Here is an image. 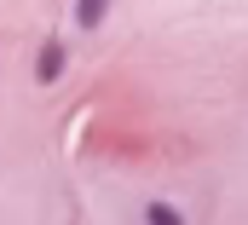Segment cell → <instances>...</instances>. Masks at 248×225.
I'll return each mask as SVG.
<instances>
[{"label":"cell","instance_id":"obj_1","mask_svg":"<svg viewBox=\"0 0 248 225\" xmlns=\"http://www.w3.org/2000/svg\"><path fill=\"white\" fill-rule=\"evenodd\" d=\"M63 64H69L63 41H46V47H41V58H35V81H41V87H52V81L63 75Z\"/></svg>","mask_w":248,"mask_h":225},{"label":"cell","instance_id":"obj_3","mask_svg":"<svg viewBox=\"0 0 248 225\" xmlns=\"http://www.w3.org/2000/svg\"><path fill=\"white\" fill-rule=\"evenodd\" d=\"M104 17H110V0H75V23L81 29H98Z\"/></svg>","mask_w":248,"mask_h":225},{"label":"cell","instance_id":"obj_2","mask_svg":"<svg viewBox=\"0 0 248 225\" xmlns=\"http://www.w3.org/2000/svg\"><path fill=\"white\" fill-rule=\"evenodd\" d=\"M139 225H185V214H179L173 202H162V196H150V202L139 208Z\"/></svg>","mask_w":248,"mask_h":225}]
</instances>
